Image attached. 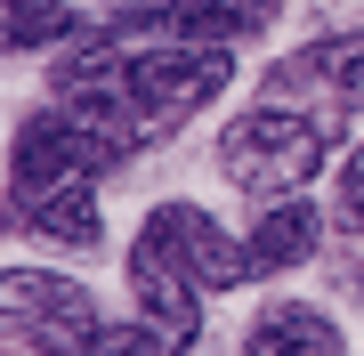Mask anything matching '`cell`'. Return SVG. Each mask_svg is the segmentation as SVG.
Segmentation results:
<instances>
[{
    "label": "cell",
    "mask_w": 364,
    "mask_h": 356,
    "mask_svg": "<svg viewBox=\"0 0 364 356\" xmlns=\"http://www.w3.org/2000/svg\"><path fill=\"white\" fill-rule=\"evenodd\" d=\"M243 356H348V348H340L332 316H316V308H267V316L251 324Z\"/></svg>",
    "instance_id": "8"
},
{
    "label": "cell",
    "mask_w": 364,
    "mask_h": 356,
    "mask_svg": "<svg viewBox=\"0 0 364 356\" xmlns=\"http://www.w3.org/2000/svg\"><path fill=\"white\" fill-rule=\"evenodd\" d=\"M130 284H138V324L162 340V356H195V332H203V284L186 276V259H178L162 235H138V251H130Z\"/></svg>",
    "instance_id": "4"
},
{
    "label": "cell",
    "mask_w": 364,
    "mask_h": 356,
    "mask_svg": "<svg viewBox=\"0 0 364 356\" xmlns=\"http://www.w3.org/2000/svg\"><path fill=\"white\" fill-rule=\"evenodd\" d=\"M73 9L65 0H0V49H41V41H65Z\"/></svg>",
    "instance_id": "10"
},
{
    "label": "cell",
    "mask_w": 364,
    "mask_h": 356,
    "mask_svg": "<svg viewBox=\"0 0 364 356\" xmlns=\"http://www.w3.org/2000/svg\"><path fill=\"white\" fill-rule=\"evenodd\" d=\"M81 356H162V340H154L146 324H97Z\"/></svg>",
    "instance_id": "12"
},
{
    "label": "cell",
    "mask_w": 364,
    "mask_h": 356,
    "mask_svg": "<svg viewBox=\"0 0 364 356\" xmlns=\"http://www.w3.org/2000/svg\"><path fill=\"white\" fill-rule=\"evenodd\" d=\"M308 251H316V211L299 195L267 203L259 227H251V276H284V267H299Z\"/></svg>",
    "instance_id": "7"
},
{
    "label": "cell",
    "mask_w": 364,
    "mask_h": 356,
    "mask_svg": "<svg viewBox=\"0 0 364 356\" xmlns=\"http://www.w3.org/2000/svg\"><path fill=\"white\" fill-rule=\"evenodd\" d=\"M97 332L90 291L65 276H41V267H16L0 276V348H33V356H81Z\"/></svg>",
    "instance_id": "3"
},
{
    "label": "cell",
    "mask_w": 364,
    "mask_h": 356,
    "mask_svg": "<svg viewBox=\"0 0 364 356\" xmlns=\"http://www.w3.org/2000/svg\"><path fill=\"white\" fill-rule=\"evenodd\" d=\"M130 154L105 122H90L81 106H49V114H33L25 130H16V195L41 203V195H57V186H81V178H97V171H114V162Z\"/></svg>",
    "instance_id": "2"
},
{
    "label": "cell",
    "mask_w": 364,
    "mask_h": 356,
    "mask_svg": "<svg viewBox=\"0 0 364 356\" xmlns=\"http://www.w3.org/2000/svg\"><path fill=\"white\" fill-rule=\"evenodd\" d=\"M146 235H162L170 251H178L186 276H195L203 291H227V284H243V276H251V243L219 235V219H203L195 203H162V211L146 219Z\"/></svg>",
    "instance_id": "6"
},
{
    "label": "cell",
    "mask_w": 364,
    "mask_h": 356,
    "mask_svg": "<svg viewBox=\"0 0 364 356\" xmlns=\"http://www.w3.org/2000/svg\"><path fill=\"white\" fill-rule=\"evenodd\" d=\"M332 219L348 227V235H364V146L348 154V171H340V195H332Z\"/></svg>",
    "instance_id": "13"
},
{
    "label": "cell",
    "mask_w": 364,
    "mask_h": 356,
    "mask_svg": "<svg viewBox=\"0 0 364 356\" xmlns=\"http://www.w3.org/2000/svg\"><path fill=\"white\" fill-rule=\"evenodd\" d=\"M299 65L332 81V106H364V49H340V41H316V49L299 57Z\"/></svg>",
    "instance_id": "11"
},
{
    "label": "cell",
    "mask_w": 364,
    "mask_h": 356,
    "mask_svg": "<svg viewBox=\"0 0 364 356\" xmlns=\"http://www.w3.org/2000/svg\"><path fill=\"white\" fill-rule=\"evenodd\" d=\"M267 25H275L267 0H162V9H130L114 25V41H203V49H227V41H251Z\"/></svg>",
    "instance_id": "5"
},
{
    "label": "cell",
    "mask_w": 364,
    "mask_h": 356,
    "mask_svg": "<svg viewBox=\"0 0 364 356\" xmlns=\"http://www.w3.org/2000/svg\"><path fill=\"white\" fill-rule=\"evenodd\" d=\"M316 162H324V122H308L299 106H284V97L235 114L227 138H219V171L243 186V195H259V203L299 195V178H316Z\"/></svg>",
    "instance_id": "1"
},
{
    "label": "cell",
    "mask_w": 364,
    "mask_h": 356,
    "mask_svg": "<svg viewBox=\"0 0 364 356\" xmlns=\"http://www.w3.org/2000/svg\"><path fill=\"white\" fill-rule=\"evenodd\" d=\"M33 235H41V243H57V251H97L105 219H97L90 178H81V186H57V195H41V203H33Z\"/></svg>",
    "instance_id": "9"
}]
</instances>
